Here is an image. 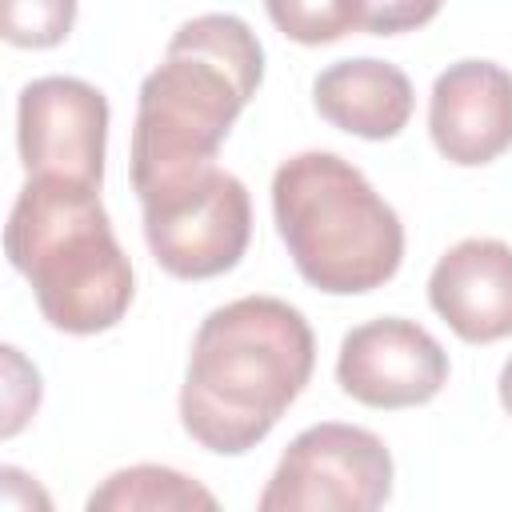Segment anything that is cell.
Segmentation results:
<instances>
[{"label": "cell", "instance_id": "cell-1", "mask_svg": "<svg viewBox=\"0 0 512 512\" xmlns=\"http://www.w3.org/2000/svg\"><path fill=\"white\" fill-rule=\"evenodd\" d=\"M316 336L308 316L280 296H240L212 308L188 352L180 384L184 432L216 452L244 456L308 388Z\"/></svg>", "mask_w": 512, "mask_h": 512}, {"label": "cell", "instance_id": "cell-2", "mask_svg": "<svg viewBox=\"0 0 512 512\" xmlns=\"http://www.w3.org/2000/svg\"><path fill=\"white\" fill-rule=\"evenodd\" d=\"M260 80L264 48L240 16L204 12L184 20L136 92L128 156L136 196L212 168Z\"/></svg>", "mask_w": 512, "mask_h": 512}, {"label": "cell", "instance_id": "cell-3", "mask_svg": "<svg viewBox=\"0 0 512 512\" xmlns=\"http://www.w3.org/2000/svg\"><path fill=\"white\" fill-rule=\"evenodd\" d=\"M4 252L32 284L40 316L68 336H96L124 320L136 272L96 188L28 180L4 224Z\"/></svg>", "mask_w": 512, "mask_h": 512}, {"label": "cell", "instance_id": "cell-4", "mask_svg": "<svg viewBox=\"0 0 512 512\" xmlns=\"http://www.w3.org/2000/svg\"><path fill=\"white\" fill-rule=\"evenodd\" d=\"M272 220L296 272L328 296L384 288L404 264V224L336 152H296L272 172Z\"/></svg>", "mask_w": 512, "mask_h": 512}, {"label": "cell", "instance_id": "cell-5", "mask_svg": "<svg viewBox=\"0 0 512 512\" xmlns=\"http://www.w3.org/2000/svg\"><path fill=\"white\" fill-rule=\"evenodd\" d=\"M140 212L152 260L176 280L232 272L252 240L248 188L220 164L144 192Z\"/></svg>", "mask_w": 512, "mask_h": 512}, {"label": "cell", "instance_id": "cell-6", "mask_svg": "<svg viewBox=\"0 0 512 512\" xmlns=\"http://www.w3.org/2000/svg\"><path fill=\"white\" fill-rule=\"evenodd\" d=\"M392 472V452L376 432L320 420L292 436L256 512H384Z\"/></svg>", "mask_w": 512, "mask_h": 512}, {"label": "cell", "instance_id": "cell-7", "mask_svg": "<svg viewBox=\"0 0 512 512\" xmlns=\"http://www.w3.org/2000/svg\"><path fill=\"white\" fill-rule=\"evenodd\" d=\"M16 148L28 180L104 184L108 100L80 76H40L16 100Z\"/></svg>", "mask_w": 512, "mask_h": 512}, {"label": "cell", "instance_id": "cell-8", "mask_svg": "<svg viewBox=\"0 0 512 512\" xmlns=\"http://www.w3.org/2000/svg\"><path fill=\"white\" fill-rule=\"evenodd\" d=\"M448 352L408 316H376L344 332L336 384L364 408H416L448 384Z\"/></svg>", "mask_w": 512, "mask_h": 512}, {"label": "cell", "instance_id": "cell-9", "mask_svg": "<svg viewBox=\"0 0 512 512\" xmlns=\"http://www.w3.org/2000/svg\"><path fill=\"white\" fill-rule=\"evenodd\" d=\"M428 136L448 164L480 168L512 148V72L496 60H456L432 80Z\"/></svg>", "mask_w": 512, "mask_h": 512}, {"label": "cell", "instance_id": "cell-10", "mask_svg": "<svg viewBox=\"0 0 512 512\" xmlns=\"http://www.w3.org/2000/svg\"><path fill=\"white\" fill-rule=\"evenodd\" d=\"M428 304L464 344L512 336V244L496 236L452 244L432 264Z\"/></svg>", "mask_w": 512, "mask_h": 512}, {"label": "cell", "instance_id": "cell-11", "mask_svg": "<svg viewBox=\"0 0 512 512\" xmlns=\"http://www.w3.org/2000/svg\"><path fill=\"white\" fill-rule=\"evenodd\" d=\"M312 104L332 128L348 136L392 140L408 128L416 92L400 64H388L376 56H348L316 72Z\"/></svg>", "mask_w": 512, "mask_h": 512}, {"label": "cell", "instance_id": "cell-12", "mask_svg": "<svg viewBox=\"0 0 512 512\" xmlns=\"http://www.w3.org/2000/svg\"><path fill=\"white\" fill-rule=\"evenodd\" d=\"M84 512H224L212 488L168 464H128L108 472L84 500Z\"/></svg>", "mask_w": 512, "mask_h": 512}, {"label": "cell", "instance_id": "cell-13", "mask_svg": "<svg viewBox=\"0 0 512 512\" xmlns=\"http://www.w3.org/2000/svg\"><path fill=\"white\" fill-rule=\"evenodd\" d=\"M268 20L296 44H332L356 28L368 32V0H272Z\"/></svg>", "mask_w": 512, "mask_h": 512}, {"label": "cell", "instance_id": "cell-14", "mask_svg": "<svg viewBox=\"0 0 512 512\" xmlns=\"http://www.w3.org/2000/svg\"><path fill=\"white\" fill-rule=\"evenodd\" d=\"M76 20V4L68 0H12L0 12L4 40L16 48H52L68 36Z\"/></svg>", "mask_w": 512, "mask_h": 512}, {"label": "cell", "instance_id": "cell-15", "mask_svg": "<svg viewBox=\"0 0 512 512\" xmlns=\"http://www.w3.org/2000/svg\"><path fill=\"white\" fill-rule=\"evenodd\" d=\"M0 352H4V424H0V436L12 440L28 424V416L40 408V372H36V364H28L20 356V348L4 344Z\"/></svg>", "mask_w": 512, "mask_h": 512}, {"label": "cell", "instance_id": "cell-16", "mask_svg": "<svg viewBox=\"0 0 512 512\" xmlns=\"http://www.w3.org/2000/svg\"><path fill=\"white\" fill-rule=\"evenodd\" d=\"M0 508L4 512H56L48 488L16 464L0 468Z\"/></svg>", "mask_w": 512, "mask_h": 512}, {"label": "cell", "instance_id": "cell-17", "mask_svg": "<svg viewBox=\"0 0 512 512\" xmlns=\"http://www.w3.org/2000/svg\"><path fill=\"white\" fill-rule=\"evenodd\" d=\"M436 12H440V4H400V0L368 4V32H376V36H396V32H408V28L428 24Z\"/></svg>", "mask_w": 512, "mask_h": 512}, {"label": "cell", "instance_id": "cell-18", "mask_svg": "<svg viewBox=\"0 0 512 512\" xmlns=\"http://www.w3.org/2000/svg\"><path fill=\"white\" fill-rule=\"evenodd\" d=\"M496 392H500V404H504V412L512 416V356H508V360H504V368H500Z\"/></svg>", "mask_w": 512, "mask_h": 512}]
</instances>
